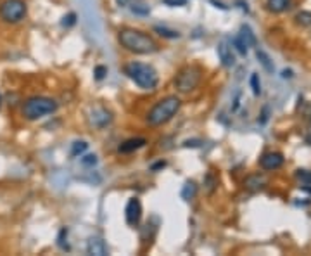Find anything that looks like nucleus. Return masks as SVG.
Here are the masks:
<instances>
[{"label":"nucleus","instance_id":"obj_1","mask_svg":"<svg viewBox=\"0 0 311 256\" xmlns=\"http://www.w3.org/2000/svg\"><path fill=\"white\" fill-rule=\"evenodd\" d=\"M118 42L125 51L138 55H149L156 54L159 51V44L151 37L149 33L135 28H123L118 33Z\"/></svg>","mask_w":311,"mask_h":256},{"label":"nucleus","instance_id":"obj_2","mask_svg":"<svg viewBox=\"0 0 311 256\" xmlns=\"http://www.w3.org/2000/svg\"><path fill=\"white\" fill-rule=\"evenodd\" d=\"M123 71L142 90H154L159 83V75H157L156 68L147 62L132 61L125 66Z\"/></svg>","mask_w":311,"mask_h":256},{"label":"nucleus","instance_id":"obj_3","mask_svg":"<svg viewBox=\"0 0 311 256\" xmlns=\"http://www.w3.org/2000/svg\"><path fill=\"white\" fill-rule=\"evenodd\" d=\"M181 107V101L177 96H168L156 102L147 113L149 127H161V125L171 121Z\"/></svg>","mask_w":311,"mask_h":256},{"label":"nucleus","instance_id":"obj_4","mask_svg":"<svg viewBox=\"0 0 311 256\" xmlns=\"http://www.w3.org/2000/svg\"><path fill=\"white\" fill-rule=\"evenodd\" d=\"M57 107H59L57 101H54L52 97L33 96L23 102L21 114L24 116V120L37 121V120H42V118L48 116V114H54L55 111H57Z\"/></svg>","mask_w":311,"mask_h":256},{"label":"nucleus","instance_id":"obj_5","mask_svg":"<svg viewBox=\"0 0 311 256\" xmlns=\"http://www.w3.org/2000/svg\"><path fill=\"white\" fill-rule=\"evenodd\" d=\"M202 80V69L195 64L185 66L175 76V89L180 94H190L199 87Z\"/></svg>","mask_w":311,"mask_h":256},{"label":"nucleus","instance_id":"obj_6","mask_svg":"<svg viewBox=\"0 0 311 256\" xmlns=\"http://www.w3.org/2000/svg\"><path fill=\"white\" fill-rule=\"evenodd\" d=\"M28 14V5L24 0H3L0 3V17L2 21L16 24L23 21Z\"/></svg>","mask_w":311,"mask_h":256},{"label":"nucleus","instance_id":"obj_7","mask_svg":"<svg viewBox=\"0 0 311 256\" xmlns=\"http://www.w3.org/2000/svg\"><path fill=\"white\" fill-rule=\"evenodd\" d=\"M125 220L130 227H137L142 220V203L138 198H130L125 208Z\"/></svg>","mask_w":311,"mask_h":256},{"label":"nucleus","instance_id":"obj_8","mask_svg":"<svg viewBox=\"0 0 311 256\" xmlns=\"http://www.w3.org/2000/svg\"><path fill=\"white\" fill-rule=\"evenodd\" d=\"M285 163V157L282 153H275V151H270V153H265L263 156L260 157V166L267 171H273L278 170L282 164Z\"/></svg>","mask_w":311,"mask_h":256},{"label":"nucleus","instance_id":"obj_9","mask_svg":"<svg viewBox=\"0 0 311 256\" xmlns=\"http://www.w3.org/2000/svg\"><path fill=\"white\" fill-rule=\"evenodd\" d=\"M111 121H113V114L106 107H95L90 113V123L95 128H106L107 125H111Z\"/></svg>","mask_w":311,"mask_h":256},{"label":"nucleus","instance_id":"obj_10","mask_svg":"<svg viewBox=\"0 0 311 256\" xmlns=\"http://www.w3.org/2000/svg\"><path fill=\"white\" fill-rule=\"evenodd\" d=\"M87 255L90 256H107L109 255V248H107L106 241L102 237H90L87 241Z\"/></svg>","mask_w":311,"mask_h":256},{"label":"nucleus","instance_id":"obj_11","mask_svg":"<svg viewBox=\"0 0 311 256\" xmlns=\"http://www.w3.org/2000/svg\"><path fill=\"white\" fill-rule=\"evenodd\" d=\"M216 52H218V59L222 62L223 68H232L235 64V55H233V51L225 40L220 42L218 47H216Z\"/></svg>","mask_w":311,"mask_h":256},{"label":"nucleus","instance_id":"obj_12","mask_svg":"<svg viewBox=\"0 0 311 256\" xmlns=\"http://www.w3.org/2000/svg\"><path fill=\"white\" fill-rule=\"evenodd\" d=\"M145 144H147V140H145L144 137H133V139H128V140H125V142H121L120 147H118V153H121V154L133 153V151L142 149Z\"/></svg>","mask_w":311,"mask_h":256},{"label":"nucleus","instance_id":"obj_13","mask_svg":"<svg viewBox=\"0 0 311 256\" xmlns=\"http://www.w3.org/2000/svg\"><path fill=\"white\" fill-rule=\"evenodd\" d=\"M265 185H267V178L260 173L251 175V177H247L246 182H244V187H246L249 192H260Z\"/></svg>","mask_w":311,"mask_h":256},{"label":"nucleus","instance_id":"obj_14","mask_svg":"<svg viewBox=\"0 0 311 256\" xmlns=\"http://www.w3.org/2000/svg\"><path fill=\"white\" fill-rule=\"evenodd\" d=\"M239 37H240V40L247 45V47H256L258 45L256 35H254V31L251 30V26H247V24H242V26H240Z\"/></svg>","mask_w":311,"mask_h":256},{"label":"nucleus","instance_id":"obj_15","mask_svg":"<svg viewBox=\"0 0 311 256\" xmlns=\"http://www.w3.org/2000/svg\"><path fill=\"white\" fill-rule=\"evenodd\" d=\"M292 0H267V9L273 14H280L291 7Z\"/></svg>","mask_w":311,"mask_h":256},{"label":"nucleus","instance_id":"obj_16","mask_svg":"<svg viewBox=\"0 0 311 256\" xmlns=\"http://www.w3.org/2000/svg\"><path fill=\"white\" fill-rule=\"evenodd\" d=\"M195 194H197V184H195L194 180H187L180 191L181 199H183V201H190V199L195 198Z\"/></svg>","mask_w":311,"mask_h":256},{"label":"nucleus","instance_id":"obj_17","mask_svg":"<svg viewBox=\"0 0 311 256\" xmlns=\"http://www.w3.org/2000/svg\"><path fill=\"white\" fill-rule=\"evenodd\" d=\"M256 57H258V61L261 62V66H263V68L267 69L268 73H273V69H275L273 61H271L270 55H268L267 52H265V51H260V49H258V51H256Z\"/></svg>","mask_w":311,"mask_h":256},{"label":"nucleus","instance_id":"obj_18","mask_svg":"<svg viewBox=\"0 0 311 256\" xmlns=\"http://www.w3.org/2000/svg\"><path fill=\"white\" fill-rule=\"evenodd\" d=\"M218 187V177L213 171H208V175L204 177V189L208 194H213Z\"/></svg>","mask_w":311,"mask_h":256},{"label":"nucleus","instance_id":"obj_19","mask_svg":"<svg viewBox=\"0 0 311 256\" xmlns=\"http://www.w3.org/2000/svg\"><path fill=\"white\" fill-rule=\"evenodd\" d=\"M154 31L159 37H163V38H170V40H175V38H180V33L178 31H175V30H170V28H166V26H154Z\"/></svg>","mask_w":311,"mask_h":256},{"label":"nucleus","instance_id":"obj_20","mask_svg":"<svg viewBox=\"0 0 311 256\" xmlns=\"http://www.w3.org/2000/svg\"><path fill=\"white\" fill-rule=\"evenodd\" d=\"M89 149V142H85V140H75V142L71 144V156H82L85 151Z\"/></svg>","mask_w":311,"mask_h":256},{"label":"nucleus","instance_id":"obj_21","mask_svg":"<svg viewBox=\"0 0 311 256\" xmlns=\"http://www.w3.org/2000/svg\"><path fill=\"white\" fill-rule=\"evenodd\" d=\"M294 19H296V23L303 28L311 26V12H308V10H301V12H298Z\"/></svg>","mask_w":311,"mask_h":256},{"label":"nucleus","instance_id":"obj_22","mask_svg":"<svg viewBox=\"0 0 311 256\" xmlns=\"http://www.w3.org/2000/svg\"><path fill=\"white\" fill-rule=\"evenodd\" d=\"M296 178H298L301 184L305 185H311V170H305V168H299L296 170Z\"/></svg>","mask_w":311,"mask_h":256},{"label":"nucleus","instance_id":"obj_23","mask_svg":"<svg viewBox=\"0 0 311 256\" xmlns=\"http://www.w3.org/2000/svg\"><path fill=\"white\" fill-rule=\"evenodd\" d=\"M232 47L235 49L237 52H239L240 55H247V51H249V47H247L246 44H244L242 40H240V37L237 35V37L232 38Z\"/></svg>","mask_w":311,"mask_h":256},{"label":"nucleus","instance_id":"obj_24","mask_svg":"<svg viewBox=\"0 0 311 256\" xmlns=\"http://www.w3.org/2000/svg\"><path fill=\"white\" fill-rule=\"evenodd\" d=\"M249 83H251V89H253L254 96L256 97L261 96V82H260V75H258V73H253V75H251Z\"/></svg>","mask_w":311,"mask_h":256},{"label":"nucleus","instance_id":"obj_25","mask_svg":"<svg viewBox=\"0 0 311 256\" xmlns=\"http://www.w3.org/2000/svg\"><path fill=\"white\" fill-rule=\"evenodd\" d=\"M68 229H61L57 236V246L61 248L62 251H69V244H68Z\"/></svg>","mask_w":311,"mask_h":256},{"label":"nucleus","instance_id":"obj_26","mask_svg":"<svg viewBox=\"0 0 311 256\" xmlns=\"http://www.w3.org/2000/svg\"><path fill=\"white\" fill-rule=\"evenodd\" d=\"M80 161H82V164L83 166H87V168H93L97 163H99V159H97L95 154H85V156H83Z\"/></svg>","mask_w":311,"mask_h":256},{"label":"nucleus","instance_id":"obj_27","mask_svg":"<svg viewBox=\"0 0 311 256\" xmlns=\"http://www.w3.org/2000/svg\"><path fill=\"white\" fill-rule=\"evenodd\" d=\"M132 12L138 14V16H149L151 9H149L147 5H144V3H137V2H135L133 5H132Z\"/></svg>","mask_w":311,"mask_h":256},{"label":"nucleus","instance_id":"obj_28","mask_svg":"<svg viewBox=\"0 0 311 256\" xmlns=\"http://www.w3.org/2000/svg\"><path fill=\"white\" fill-rule=\"evenodd\" d=\"M106 75H107V68H106V66H102V64L95 66V69H93V76H95L97 82H100V80L106 78Z\"/></svg>","mask_w":311,"mask_h":256},{"label":"nucleus","instance_id":"obj_29","mask_svg":"<svg viewBox=\"0 0 311 256\" xmlns=\"http://www.w3.org/2000/svg\"><path fill=\"white\" fill-rule=\"evenodd\" d=\"M61 24H62V26H66V28H69V26H73V24H76V14L75 12H69L68 16L62 17Z\"/></svg>","mask_w":311,"mask_h":256},{"label":"nucleus","instance_id":"obj_30","mask_svg":"<svg viewBox=\"0 0 311 256\" xmlns=\"http://www.w3.org/2000/svg\"><path fill=\"white\" fill-rule=\"evenodd\" d=\"M163 2L170 7H181V5L187 3V0H163Z\"/></svg>","mask_w":311,"mask_h":256},{"label":"nucleus","instance_id":"obj_31","mask_svg":"<svg viewBox=\"0 0 311 256\" xmlns=\"http://www.w3.org/2000/svg\"><path fill=\"white\" fill-rule=\"evenodd\" d=\"M268 113H270V107L265 106V107H263V113H261V118H260V123H261V125H265V123L268 121Z\"/></svg>","mask_w":311,"mask_h":256},{"label":"nucleus","instance_id":"obj_32","mask_svg":"<svg viewBox=\"0 0 311 256\" xmlns=\"http://www.w3.org/2000/svg\"><path fill=\"white\" fill-rule=\"evenodd\" d=\"M183 146L185 147H201L202 146V140H185Z\"/></svg>","mask_w":311,"mask_h":256},{"label":"nucleus","instance_id":"obj_33","mask_svg":"<svg viewBox=\"0 0 311 256\" xmlns=\"http://www.w3.org/2000/svg\"><path fill=\"white\" fill-rule=\"evenodd\" d=\"M166 166V161H157V163H154V164H151V171H157V170H163V168Z\"/></svg>","mask_w":311,"mask_h":256},{"label":"nucleus","instance_id":"obj_34","mask_svg":"<svg viewBox=\"0 0 311 256\" xmlns=\"http://www.w3.org/2000/svg\"><path fill=\"white\" fill-rule=\"evenodd\" d=\"M239 106H240V92L237 94L235 101H233V106H232V109H233V111H237V109H239Z\"/></svg>","mask_w":311,"mask_h":256},{"label":"nucleus","instance_id":"obj_35","mask_svg":"<svg viewBox=\"0 0 311 256\" xmlns=\"http://www.w3.org/2000/svg\"><path fill=\"white\" fill-rule=\"evenodd\" d=\"M292 76H294V73H292L291 69H284V71H282V78H292Z\"/></svg>","mask_w":311,"mask_h":256},{"label":"nucleus","instance_id":"obj_36","mask_svg":"<svg viewBox=\"0 0 311 256\" xmlns=\"http://www.w3.org/2000/svg\"><path fill=\"white\" fill-rule=\"evenodd\" d=\"M116 3L120 7H128L130 5V0H116Z\"/></svg>","mask_w":311,"mask_h":256},{"label":"nucleus","instance_id":"obj_37","mask_svg":"<svg viewBox=\"0 0 311 256\" xmlns=\"http://www.w3.org/2000/svg\"><path fill=\"white\" fill-rule=\"evenodd\" d=\"M306 142L311 146V121H310V125H308V132H306Z\"/></svg>","mask_w":311,"mask_h":256},{"label":"nucleus","instance_id":"obj_38","mask_svg":"<svg viewBox=\"0 0 311 256\" xmlns=\"http://www.w3.org/2000/svg\"><path fill=\"white\" fill-rule=\"evenodd\" d=\"M211 3H215V7H220V9H223V10H226V7L223 5V3H220V2H216V0H211Z\"/></svg>","mask_w":311,"mask_h":256},{"label":"nucleus","instance_id":"obj_39","mask_svg":"<svg viewBox=\"0 0 311 256\" xmlns=\"http://www.w3.org/2000/svg\"><path fill=\"white\" fill-rule=\"evenodd\" d=\"M303 191L308 192V194H311V185H305V187H303Z\"/></svg>","mask_w":311,"mask_h":256}]
</instances>
